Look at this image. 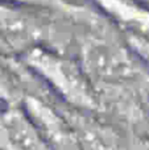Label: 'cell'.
Wrapping results in <instances>:
<instances>
[{"label":"cell","mask_w":149,"mask_h":150,"mask_svg":"<svg viewBox=\"0 0 149 150\" xmlns=\"http://www.w3.org/2000/svg\"><path fill=\"white\" fill-rule=\"evenodd\" d=\"M0 3L17 5L23 8H41V9H53L60 11L66 15H84L87 11H84L79 5H74L69 3L67 0H0Z\"/></svg>","instance_id":"7"},{"label":"cell","mask_w":149,"mask_h":150,"mask_svg":"<svg viewBox=\"0 0 149 150\" xmlns=\"http://www.w3.org/2000/svg\"><path fill=\"white\" fill-rule=\"evenodd\" d=\"M81 67L100 103L107 99L132 111L149 100V69L128 45L106 32L96 30L83 40Z\"/></svg>","instance_id":"1"},{"label":"cell","mask_w":149,"mask_h":150,"mask_svg":"<svg viewBox=\"0 0 149 150\" xmlns=\"http://www.w3.org/2000/svg\"><path fill=\"white\" fill-rule=\"evenodd\" d=\"M127 34L149 42V7L136 0H91Z\"/></svg>","instance_id":"6"},{"label":"cell","mask_w":149,"mask_h":150,"mask_svg":"<svg viewBox=\"0 0 149 150\" xmlns=\"http://www.w3.org/2000/svg\"><path fill=\"white\" fill-rule=\"evenodd\" d=\"M21 61L74 109L83 112L100 109L102 103L81 65L44 46L33 47Z\"/></svg>","instance_id":"2"},{"label":"cell","mask_w":149,"mask_h":150,"mask_svg":"<svg viewBox=\"0 0 149 150\" xmlns=\"http://www.w3.org/2000/svg\"><path fill=\"white\" fill-rule=\"evenodd\" d=\"M0 150H52L25 109L17 104L0 108Z\"/></svg>","instance_id":"5"},{"label":"cell","mask_w":149,"mask_h":150,"mask_svg":"<svg viewBox=\"0 0 149 150\" xmlns=\"http://www.w3.org/2000/svg\"><path fill=\"white\" fill-rule=\"evenodd\" d=\"M44 36L42 24L26 8L0 3V55L21 58L42 46Z\"/></svg>","instance_id":"3"},{"label":"cell","mask_w":149,"mask_h":150,"mask_svg":"<svg viewBox=\"0 0 149 150\" xmlns=\"http://www.w3.org/2000/svg\"><path fill=\"white\" fill-rule=\"evenodd\" d=\"M16 99L17 92L13 88L12 82L4 71L0 70V101H4L7 104H16Z\"/></svg>","instance_id":"8"},{"label":"cell","mask_w":149,"mask_h":150,"mask_svg":"<svg viewBox=\"0 0 149 150\" xmlns=\"http://www.w3.org/2000/svg\"><path fill=\"white\" fill-rule=\"evenodd\" d=\"M24 109L52 150H81L73 129L62 113L36 96L24 98Z\"/></svg>","instance_id":"4"}]
</instances>
